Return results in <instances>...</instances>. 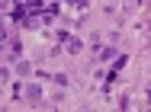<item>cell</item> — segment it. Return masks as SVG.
<instances>
[{"label":"cell","instance_id":"1","mask_svg":"<svg viewBox=\"0 0 151 112\" xmlns=\"http://www.w3.org/2000/svg\"><path fill=\"white\" fill-rule=\"evenodd\" d=\"M61 45H64V51H81V39H74V35H61Z\"/></svg>","mask_w":151,"mask_h":112},{"label":"cell","instance_id":"2","mask_svg":"<svg viewBox=\"0 0 151 112\" xmlns=\"http://www.w3.org/2000/svg\"><path fill=\"white\" fill-rule=\"evenodd\" d=\"M26 96H29V99H39V96H42V90H39V86H29V90H26Z\"/></svg>","mask_w":151,"mask_h":112}]
</instances>
